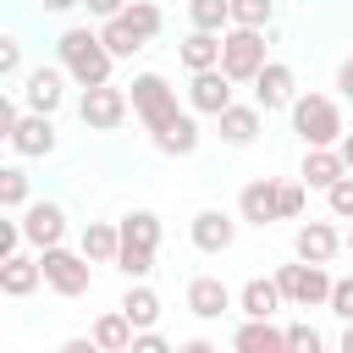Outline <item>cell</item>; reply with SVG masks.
I'll return each instance as SVG.
<instances>
[{"mask_svg": "<svg viewBox=\"0 0 353 353\" xmlns=\"http://www.w3.org/2000/svg\"><path fill=\"white\" fill-rule=\"evenodd\" d=\"M55 61L72 72L77 88L110 83V66H116V55H110V44L99 39V28H61V39H55Z\"/></svg>", "mask_w": 353, "mask_h": 353, "instance_id": "obj_1", "label": "cell"}, {"mask_svg": "<svg viewBox=\"0 0 353 353\" xmlns=\"http://www.w3.org/2000/svg\"><path fill=\"white\" fill-rule=\"evenodd\" d=\"M265 61H270V28H243V22H232V28L221 33V72H226L232 83H254V77L265 72Z\"/></svg>", "mask_w": 353, "mask_h": 353, "instance_id": "obj_2", "label": "cell"}, {"mask_svg": "<svg viewBox=\"0 0 353 353\" xmlns=\"http://www.w3.org/2000/svg\"><path fill=\"white\" fill-rule=\"evenodd\" d=\"M287 121H292V132H298V143L309 149V143H342V105L331 99V94H298L292 105H287Z\"/></svg>", "mask_w": 353, "mask_h": 353, "instance_id": "obj_3", "label": "cell"}, {"mask_svg": "<svg viewBox=\"0 0 353 353\" xmlns=\"http://www.w3.org/2000/svg\"><path fill=\"white\" fill-rule=\"evenodd\" d=\"M39 259H44V287H50V292H61V298H83V292L94 287V259H88L83 248L55 243V248H44Z\"/></svg>", "mask_w": 353, "mask_h": 353, "instance_id": "obj_4", "label": "cell"}, {"mask_svg": "<svg viewBox=\"0 0 353 353\" xmlns=\"http://www.w3.org/2000/svg\"><path fill=\"white\" fill-rule=\"evenodd\" d=\"M276 281H281V298H287L292 309H320V303H331V281H336V276H331L325 265L292 254V265H281Z\"/></svg>", "mask_w": 353, "mask_h": 353, "instance_id": "obj_5", "label": "cell"}, {"mask_svg": "<svg viewBox=\"0 0 353 353\" xmlns=\"http://www.w3.org/2000/svg\"><path fill=\"white\" fill-rule=\"evenodd\" d=\"M66 83H72V72H66L61 61H44V66H28V72H22L17 94H22V105H28V110L55 116V110L66 105Z\"/></svg>", "mask_w": 353, "mask_h": 353, "instance_id": "obj_6", "label": "cell"}, {"mask_svg": "<svg viewBox=\"0 0 353 353\" xmlns=\"http://www.w3.org/2000/svg\"><path fill=\"white\" fill-rule=\"evenodd\" d=\"M127 110H132V99H127V88H116V83H94V88H83V99H77V121H83L88 132H116V127L127 121Z\"/></svg>", "mask_w": 353, "mask_h": 353, "instance_id": "obj_7", "label": "cell"}, {"mask_svg": "<svg viewBox=\"0 0 353 353\" xmlns=\"http://www.w3.org/2000/svg\"><path fill=\"white\" fill-rule=\"evenodd\" d=\"M199 110L193 105H176L171 116H160L154 127H149V143L160 149V154H171V160H188L193 149H199Z\"/></svg>", "mask_w": 353, "mask_h": 353, "instance_id": "obj_8", "label": "cell"}, {"mask_svg": "<svg viewBox=\"0 0 353 353\" xmlns=\"http://www.w3.org/2000/svg\"><path fill=\"white\" fill-rule=\"evenodd\" d=\"M127 99H132V116H138L143 127H154L160 116L176 110V88H171L165 72H138V77L127 83Z\"/></svg>", "mask_w": 353, "mask_h": 353, "instance_id": "obj_9", "label": "cell"}, {"mask_svg": "<svg viewBox=\"0 0 353 353\" xmlns=\"http://www.w3.org/2000/svg\"><path fill=\"white\" fill-rule=\"evenodd\" d=\"M22 215V237H28V248H55V243H66V210L55 204V199H33L28 210H17Z\"/></svg>", "mask_w": 353, "mask_h": 353, "instance_id": "obj_10", "label": "cell"}, {"mask_svg": "<svg viewBox=\"0 0 353 353\" xmlns=\"http://www.w3.org/2000/svg\"><path fill=\"white\" fill-rule=\"evenodd\" d=\"M22 160H44V154H55V143H61V132H55V116H44V110H22V121L11 127V138H6Z\"/></svg>", "mask_w": 353, "mask_h": 353, "instance_id": "obj_11", "label": "cell"}, {"mask_svg": "<svg viewBox=\"0 0 353 353\" xmlns=\"http://www.w3.org/2000/svg\"><path fill=\"white\" fill-rule=\"evenodd\" d=\"M237 83L221 72V66H204V72H188V105L199 110V116H221L237 94H232Z\"/></svg>", "mask_w": 353, "mask_h": 353, "instance_id": "obj_12", "label": "cell"}, {"mask_svg": "<svg viewBox=\"0 0 353 353\" xmlns=\"http://www.w3.org/2000/svg\"><path fill=\"white\" fill-rule=\"evenodd\" d=\"M298 99V77H292V66L287 61H265V72L254 77V105L270 116V110H287Z\"/></svg>", "mask_w": 353, "mask_h": 353, "instance_id": "obj_13", "label": "cell"}, {"mask_svg": "<svg viewBox=\"0 0 353 353\" xmlns=\"http://www.w3.org/2000/svg\"><path fill=\"white\" fill-rule=\"evenodd\" d=\"M237 215H243V226H276L281 221V204H276V176H254V182H243V193H237Z\"/></svg>", "mask_w": 353, "mask_h": 353, "instance_id": "obj_14", "label": "cell"}, {"mask_svg": "<svg viewBox=\"0 0 353 353\" xmlns=\"http://www.w3.org/2000/svg\"><path fill=\"white\" fill-rule=\"evenodd\" d=\"M237 221H243V215L199 210V215H193V226H188V237H193V248H199V254H226V248L237 243Z\"/></svg>", "mask_w": 353, "mask_h": 353, "instance_id": "obj_15", "label": "cell"}, {"mask_svg": "<svg viewBox=\"0 0 353 353\" xmlns=\"http://www.w3.org/2000/svg\"><path fill=\"white\" fill-rule=\"evenodd\" d=\"M237 353H292L287 347V325H276L270 314H243V325L232 331Z\"/></svg>", "mask_w": 353, "mask_h": 353, "instance_id": "obj_16", "label": "cell"}, {"mask_svg": "<svg viewBox=\"0 0 353 353\" xmlns=\"http://www.w3.org/2000/svg\"><path fill=\"white\" fill-rule=\"evenodd\" d=\"M215 132H221V143H232V149H248V143L265 132V110H259L254 99H248V105H237V99H232V105L215 116Z\"/></svg>", "mask_w": 353, "mask_h": 353, "instance_id": "obj_17", "label": "cell"}, {"mask_svg": "<svg viewBox=\"0 0 353 353\" xmlns=\"http://www.w3.org/2000/svg\"><path fill=\"white\" fill-rule=\"evenodd\" d=\"M292 254H298V259H314V265H331V259L342 254V232H336L331 221H298Z\"/></svg>", "mask_w": 353, "mask_h": 353, "instance_id": "obj_18", "label": "cell"}, {"mask_svg": "<svg viewBox=\"0 0 353 353\" xmlns=\"http://www.w3.org/2000/svg\"><path fill=\"white\" fill-rule=\"evenodd\" d=\"M33 287H44V259H39V248H33V254H22V248L6 254V259H0V292H6V298H28Z\"/></svg>", "mask_w": 353, "mask_h": 353, "instance_id": "obj_19", "label": "cell"}, {"mask_svg": "<svg viewBox=\"0 0 353 353\" xmlns=\"http://www.w3.org/2000/svg\"><path fill=\"white\" fill-rule=\"evenodd\" d=\"M232 303H237V292H232L221 276H193V281H188V314H193V320H221Z\"/></svg>", "mask_w": 353, "mask_h": 353, "instance_id": "obj_20", "label": "cell"}, {"mask_svg": "<svg viewBox=\"0 0 353 353\" xmlns=\"http://www.w3.org/2000/svg\"><path fill=\"white\" fill-rule=\"evenodd\" d=\"M342 171H347V160H342V149H336V143H309V149H303L298 176H303L309 188H320V193H325V188H331Z\"/></svg>", "mask_w": 353, "mask_h": 353, "instance_id": "obj_21", "label": "cell"}, {"mask_svg": "<svg viewBox=\"0 0 353 353\" xmlns=\"http://www.w3.org/2000/svg\"><path fill=\"white\" fill-rule=\"evenodd\" d=\"M99 39L110 44V55H116V61H132L138 50H149V33H143V28H138V22L127 17V11L105 17V22H99Z\"/></svg>", "mask_w": 353, "mask_h": 353, "instance_id": "obj_22", "label": "cell"}, {"mask_svg": "<svg viewBox=\"0 0 353 353\" xmlns=\"http://www.w3.org/2000/svg\"><path fill=\"white\" fill-rule=\"evenodd\" d=\"M287 298H281V281L276 276H248L237 287V314H276Z\"/></svg>", "mask_w": 353, "mask_h": 353, "instance_id": "obj_23", "label": "cell"}, {"mask_svg": "<svg viewBox=\"0 0 353 353\" xmlns=\"http://www.w3.org/2000/svg\"><path fill=\"white\" fill-rule=\"evenodd\" d=\"M176 61H182L188 72L221 66V33H210V28H193V33H182V44H176Z\"/></svg>", "mask_w": 353, "mask_h": 353, "instance_id": "obj_24", "label": "cell"}, {"mask_svg": "<svg viewBox=\"0 0 353 353\" xmlns=\"http://www.w3.org/2000/svg\"><path fill=\"white\" fill-rule=\"evenodd\" d=\"M132 336H138V325L121 314V303L105 309V314L94 320V342H99V353H132Z\"/></svg>", "mask_w": 353, "mask_h": 353, "instance_id": "obj_25", "label": "cell"}, {"mask_svg": "<svg viewBox=\"0 0 353 353\" xmlns=\"http://www.w3.org/2000/svg\"><path fill=\"white\" fill-rule=\"evenodd\" d=\"M77 248H83L94 265H116V254H121V226H110V221H88L83 237H77Z\"/></svg>", "mask_w": 353, "mask_h": 353, "instance_id": "obj_26", "label": "cell"}, {"mask_svg": "<svg viewBox=\"0 0 353 353\" xmlns=\"http://www.w3.org/2000/svg\"><path fill=\"white\" fill-rule=\"evenodd\" d=\"M116 226H121V243L127 248H149V254L160 248V215L154 210H127Z\"/></svg>", "mask_w": 353, "mask_h": 353, "instance_id": "obj_27", "label": "cell"}, {"mask_svg": "<svg viewBox=\"0 0 353 353\" xmlns=\"http://www.w3.org/2000/svg\"><path fill=\"white\" fill-rule=\"evenodd\" d=\"M121 314H127L138 331H143V325H154V320H160V292H154V287H143V281H132V287L121 292Z\"/></svg>", "mask_w": 353, "mask_h": 353, "instance_id": "obj_28", "label": "cell"}, {"mask_svg": "<svg viewBox=\"0 0 353 353\" xmlns=\"http://www.w3.org/2000/svg\"><path fill=\"white\" fill-rule=\"evenodd\" d=\"M28 204H33V176H28L22 165H6V171H0V210L17 215V210H28Z\"/></svg>", "mask_w": 353, "mask_h": 353, "instance_id": "obj_29", "label": "cell"}, {"mask_svg": "<svg viewBox=\"0 0 353 353\" xmlns=\"http://www.w3.org/2000/svg\"><path fill=\"white\" fill-rule=\"evenodd\" d=\"M188 22L210 28V33H226L232 28V0H188Z\"/></svg>", "mask_w": 353, "mask_h": 353, "instance_id": "obj_30", "label": "cell"}, {"mask_svg": "<svg viewBox=\"0 0 353 353\" xmlns=\"http://www.w3.org/2000/svg\"><path fill=\"white\" fill-rule=\"evenodd\" d=\"M303 199H309V182H303V176H276V204H281V221H298V215H303Z\"/></svg>", "mask_w": 353, "mask_h": 353, "instance_id": "obj_31", "label": "cell"}, {"mask_svg": "<svg viewBox=\"0 0 353 353\" xmlns=\"http://www.w3.org/2000/svg\"><path fill=\"white\" fill-rule=\"evenodd\" d=\"M232 22H243V28H270V22H276V0H232Z\"/></svg>", "mask_w": 353, "mask_h": 353, "instance_id": "obj_32", "label": "cell"}, {"mask_svg": "<svg viewBox=\"0 0 353 353\" xmlns=\"http://www.w3.org/2000/svg\"><path fill=\"white\" fill-rule=\"evenodd\" d=\"M325 210H331V221H353V171H342L325 188Z\"/></svg>", "mask_w": 353, "mask_h": 353, "instance_id": "obj_33", "label": "cell"}, {"mask_svg": "<svg viewBox=\"0 0 353 353\" xmlns=\"http://www.w3.org/2000/svg\"><path fill=\"white\" fill-rule=\"evenodd\" d=\"M22 72H28V61H22V39H0V77L6 83H22Z\"/></svg>", "mask_w": 353, "mask_h": 353, "instance_id": "obj_34", "label": "cell"}, {"mask_svg": "<svg viewBox=\"0 0 353 353\" xmlns=\"http://www.w3.org/2000/svg\"><path fill=\"white\" fill-rule=\"evenodd\" d=\"M127 17H132V22H138L149 39L165 28V17H160V6H154V0H127Z\"/></svg>", "mask_w": 353, "mask_h": 353, "instance_id": "obj_35", "label": "cell"}, {"mask_svg": "<svg viewBox=\"0 0 353 353\" xmlns=\"http://www.w3.org/2000/svg\"><path fill=\"white\" fill-rule=\"evenodd\" d=\"M287 347H292V353H320V347H325V336L303 320V325H287Z\"/></svg>", "mask_w": 353, "mask_h": 353, "instance_id": "obj_36", "label": "cell"}, {"mask_svg": "<svg viewBox=\"0 0 353 353\" xmlns=\"http://www.w3.org/2000/svg\"><path fill=\"white\" fill-rule=\"evenodd\" d=\"M336 320H353V276H336L331 281V303H325Z\"/></svg>", "mask_w": 353, "mask_h": 353, "instance_id": "obj_37", "label": "cell"}, {"mask_svg": "<svg viewBox=\"0 0 353 353\" xmlns=\"http://www.w3.org/2000/svg\"><path fill=\"white\" fill-rule=\"evenodd\" d=\"M22 110H28L22 94H0V138H11V127L22 121Z\"/></svg>", "mask_w": 353, "mask_h": 353, "instance_id": "obj_38", "label": "cell"}, {"mask_svg": "<svg viewBox=\"0 0 353 353\" xmlns=\"http://www.w3.org/2000/svg\"><path fill=\"white\" fill-rule=\"evenodd\" d=\"M132 353H171V342H165L154 325H143V331L132 336Z\"/></svg>", "mask_w": 353, "mask_h": 353, "instance_id": "obj_39", "label": "cell"}, {"mask_svg": "<svg viewBox=\"0 0 353 353\" xmlns=\"http://www.w3.org/2000/svg\"><path fill=\"white\" fill-rule=\"evenodd\" d=\"M336 88H342V99H353V50L336 61Z\"/></svg>", "mask_w": 353, "mask_h": 353, "instance_id": "obj_40", "label": "cell"}, {"mask_svg": "<svg viewBox=\"0 0 353 353\" xmlns=\"http://www.w3.org/2000/svg\"><path fill=\"white\" fill-rule=\"evenodd\" d=\"M83 6H88L99 22H105V17H116V11H127V0H83Z\"/></svg>", "mask_w": 353, "mask_h": 353, "instance_id": "obj_41", "label": "cell"}, {"mask_svg": "<svg viewBox=\"0 0 353 353\" xmlns=\"http://www.w3.org/2000/svg\"><path fill=\"white\" fill-rule=\"evenodd\" d=\"M77 6H83V0H39V11H55V17H61V11H77Z\"/></svg>", "mask_w": 353, "mask_h": 353, "instance_id": "obj_42", "label": "cell"}, {"mask_svg": "<svg viewBox=\"0 0 353 353\" xmlns=\"http://www.w3.org/2000/svg\"><path fill=\"white\" fill-rule=\"evenodd\" d=\"M182 353H215V347H210V336H188V342H182Z\"/></svg>", "mask_w": 353, "mask_h": 353, "instance_id": "obj_43", "label": "cell"}, {"mask_svg": "<svg viewBox=\"0 0 353 353\" xmlns=\"http://www.w3.org/2000/svg\"><path fill=\"white\" fill-rule=\"evenodd\" d=\"M336 347H342V353H353V320H342V336H336Z\"/></svg>", "mask_w": 353, "mask_h": 353, "instance_id": "obj_44", "label": "cell"}, {"mask_svg": "<svg viewBox=\"0 0 353 353\" xmlns=\"http://www.w3.org/2000/svg\"><path fill=\"white\" fill-rule=\"evenodd\" d=\"M336 149H342V160H347V171H353V132H342V143H336Z\"/></svg>", "mask_w": 353, "mask_h": 353, "instance_id": "obj_45", "label": "cell"}, {"mask_svg": "<svg viewBox=\"0 0 353 353\" xmlns=\"http://www.w3.org/2000/svg\"><path fill=\"white\" fill-rule=\"evenodd\" d=\"M342 248H347V254H353V226H347V232H342Z\"/></svg>", "mask_w": 353, "mask_h": 353, "instance_id": "obj_46", "label": "cell"}]
</instances>
